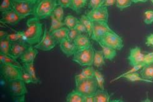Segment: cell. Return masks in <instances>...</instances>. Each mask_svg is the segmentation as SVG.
Masks as SVG:
<instances>
[{
    "label": "cell",
    "instance_id": "9c48e42d",
    "mask_svg": "<svg viewBox=\"0 0 153 102\" xmlns=\"http://www.w3.org/2000/svg\"><path fill=\"white\" fill-rule=\"evenodd\" d=\"M56 45L57 43L52 36L51 32L48 31L45 27L42 38L34 47L39 50L48 51L53 49Z\"/></svg>",
    "mask_w": 153,
    "mask_h": 102
},
{
    "label": "cell",
    "instance_id": "5bb4252c",
    "mask_svg": "<svg viewBox=\"0 0 153 102\" xmlns=\"http://www.w3.org/2000/svg\"><path fill=\"white\" fill-rule=\"evenodd\" d=\"M30 46V45L23 42V41L11 43L10 56L15 59L19 58L25 51Z\"/></svg>",
    "mask_w": 153,
    "mask_h": 102
},
{
    "label": "cell",
    "instance_id": "6da1fadb",
    "mask_svg": "<svg viewBox=\"0 0 153 102\" xmlns=\"http://www.w3.org/2000/svg\"><path fill=\"white\" fill-rule=\"evenodd\" d=\"M43 35V25L40 19L34 17L26 22V29L23 31V40L29 45L38 44Z\"/></svg>",
    "mask_w": 153,
    "mask_h": 102
},
{
    "label": "cell",
    "instance_id": "7402d4cb",
    "mask_svg": "<svg viewBox=\"0 0 153 102\" xmlns=\"http://www.w3.org/2000/svg\"><path fill=\"white\" fill-rule=\"evenodd\" d=\"M85 96L78 91L73 90L69 93L66 97L68 102H84Z\"/></svg>",
    "mask_w": 153,
    "mask_h": 102
},
{
    "label": "cell",
    "instance_id": "ab89813d",
    "mask_svg": "<svg viewBox=\"0 0 153 102\" xmlns=\"http://www.w3.org/2000/svg\"><path fill=\"white\" fill-rule=\"evenodd\" d=\"M145 18L144 22L147 25H151L153 23V11L148 10L144 13Z\"/></svg>",
    "mask_w": 153,
    "mask_h": 102
},
{
    "label": "cell",
    "instance_id": "4316f807",
    "mask_svg": "<svg viewBox=\"0 0 153 102\" xmlns=\"http://www.w3.org/2000/svg\"><path fill=\"white\" fill-rule=\"evenodd\" d=\"M123 78H126L128 81H132V82H134V81H144V82H147V83H153V81L152 80H146L142 78L141 75H140V74L137 72L126 74V75L123 76Z\"/></svg>",
    "mask_w": 153,
    "mask_h": 102
},
{
    "label": "cell",
    "instance_id": "f5cc1de1",
    "mask_svg": "<svg viewBox=\"0 0 153 102\" xmlns=\"http://www.w3.org/2000/svg\"><path fill=\"white\" fill-rule=\"evenodd\" d=\"M151 3L153 4V0H151Z\"/></svg>",
    "mask_w": 153,
    "mask_h": 102
},
{
    "label": "cell",
    "instance_id": "4fadbf2b",
    "mask_svg": "<svg viewBox=\"0 0 153 102\" xmlns=\"http://www.w3.org/2000/svg\"><path fill=\"white\" fill-rule=\"evenodd\" d=\"M22 19L13 9L1 13V22L2 23L13 26L18 24Z\"/></svg>",
    "mask_w": 153,
    "mask_h": 102
},
{
    "label": "cell",
    "instance_id": "681fc988",
    "mask_svg": "<svg viewBox=\"0 0 153 102\" xmlns=\"http://www.w3.org/2000/svg\"><path fill=\"white\" fill-rule=\"evenodd\" d=\"M8 34L9 33L8 32H6V31H5L4 30H1V31H0V39H3L4 38H6L7 36H8Z\"/></svg>",
    "mask_w": 153,
    "mask_h": 102
},
{
    "label": "cell",
    "instance_id": "bcb514c9",
    "mask_svg": "<svg viewBox=\"0 0 153 102\" xmlns=\"http://www.w3.org/2000/svg\"><path fill=\"white\" fill-rule=\"evenodd\" d=\"M116 0H104L102 4V6L105 7H108V6H111L116 4Z\"/></svg>",
    "mask_w": 153,
    "mask_h": 102
},
{
    "label": "cell",
    "instance_id": "3957f363",
    "mask_svg": "<svg viewBox=\"0 0 153 102\" xmlns=\"http://www.w3.org/2000/svg\"><path fill=\"white\" fill-rule=\"evenodd\" d=\"M95 51L92 46L85 49L77 50L73 55V61L82 66H91L93 65Z\"/></svg>",
    "mask_w": 153,
    "mask_h": 102
},
{
    "label": "cell",
    "instance_id": "74e56055",
    "mask_svg": "<svg viewBox=\"0 0 153 102\" xmlns=\"http://www.w3.org/2000/svg\"><path fill=\"white\" fill-rule=\"evenodd\" d=\"M21 79H22L26 84H28V83H34V81H33V79L32 77L30 75V73H27L23 68L22 74V78H21Z\"/></svg>",
    "mask_w": 153,
    "mask_h": 102
},
{
    "label": "cell",
    "instance_id": "d4e9b609",
    "mask_svg": "<svg viewBox=\"0 0 153 102\" xmlns=\"http://www.w3.org/2000/svg\"><path fill=\"white\" fill-rule=\"evenodd\" d=\"M100 45L102 48V51L103 53L104 58L108 60H112L116 57L117 52L115 49L111 48L104 46L101 44H100Z\"/></svg>",
    "mask_w": 153,
    "mask_h": 102
},
{
    "label": "cell",
    "instance_id": "d6986e66",
    "mask_svg": "<svg viewBox=\"0 0 153 102\" xmlns=\"http://www.w3.org/2000/svg\"><path fill=\"white\" fill-rule=\"evenodd\" d=\"M69 28L67 27H62L59 29L56 30H54L51 32L52 36L54 38V39L56 42L57 44H59L62 40L68 38V33Z\"/></svg>",
    "mask_w": 153,
    "mask_h": 102
},
{
    "label": "cell",
    "instance_id": "7c38bea8",
    "mask_svg": "<svg viewBox=\"0 0 153 102\" xmlns=\"http://www.w3.org/2000/svg\"><path fill=\"white\" fill-rule=\"evenodd\" d=\"M144 56L141 52V50L140 47H135L130 50L129 55L128 57V60L129 65L131 66L144 64Z\"/></svg>",
    "mask_w": 153,
    "mask_h": 102
},
{
    "label": "cell",
    "instance_id": "60d3db41",
    "mask_svg": "<svg viewBox=\"0 0 153 102\" xmlns=\"http://www.w3.org/2000/svg\"><path fill=\"white\" fill-rule=\"evenodd\" d=\"M81 33H79L77 30H76L74 28H71V29H69L68 30V38L72 41H73L79 35H80Z\"/></svg>",
    "mask_w": 153,
    "mask_h": 102
},
{
    "label": "cell",
    "instance_id": "7bdbcfd3",
    "mask_svg": "<svg viewBox=\"0 0 153 102\" xmlns=\"http://www.w3.org/2000/svg\"><path fill=\"white\" fill-rule=\"evenodd\" d=\"M74 28L77 30L79 33L82 34V33H87V30L86 27L85 26V25H83L79 20L78 21V22L76 24V25L75 26Z\"/></svg>",
    "mask_w": 153,
    "mask_h": 102
},
{
    "label": "cell",
    "instance_id": "816d5d0a",
    "mask_svg": "<svg viewBox=\"0 0 153 102\" xmlns=\"http://www.w3.org/2000/svg\"><path fill=\"white\" fill-rule=\"evenodd\" d=\"M148 0H132L133 3H145L148 1Z\"/></svg>",
    "mask_w": 153,
    "mask_h": 102
},
{
    "label": "cell",
    "instance_id": "83f0119b",
    "mask_svg": "<svg viewBox=\"0 0 153 102\" xmlns=\"http://www.w3.org/2000/svg\"><path fill=\"white\" fill-rule=\"evenodd\" d=\"M0 63H1V64H10L22 66L18 62L17 59L14 58L10 55H4V54L2 53H0Z\"/></svg>",
    "mask_w": 153,
    "mask_h": 102
},
{
    "label": "cell",
    "instance_id": "d6a6232c",
    "mask_svg": "<svg viewBox=\"0 0 153 102\" xmlns=\"http://www.w3.org/2000/svg\"><path fill=\"white\" fill-rule=\"evenodd\" d=\"M64 14V8H62V6L59 5H57L56 6V8L52 13V15L60 22H63Z\"/></svg>",
    "mask_w": 153,
    "mask_h": 102
},
{
    "label": "cell",
    "instance_id": "b9f144b4",
    "mask_svg": "<svg viewBox=\"0 0 153 102\" xmlns=\"http://www.w3.org/2000/svg\"><path fill=\"white\" fill-rule=\"evenodd\" d=\"M104 0H90L89 3V7L91 9L98 8L102 6Z\"/></svg>",
    "mask_w": 153,
    "mask_h": 102
},
{
    "label": "cell",
    "instance_id": "7a4b0ae2",
    "mask_svg": "<svg viewBox=\"0 0 153 102\" xmlns=\"http://www.w3.org/2000/svg\"><path fill=\"white\" fill-rule=\"evenodd\" d=\"M58 0H38L34 7L33 15L39 19L50 17L58 5Z\"/></svg>",
    "mask_w": 153,
    "mask_h": 102
},
{
    "label": "cell",
    "instance_id": "2e32d148",
    "mask_svg": "<svg viewBox=\"0 0 153 102\" xmlns=\"http://www.w3.org/2000/svg\"><path fill=\"white\" fill-rule=\"evenodd\" d=\"M38 53V49L30 45L28 48L25 51V53L19 57V59L23 64L34 63Z\"/></svg>",
    "mask_w": 153,
    "mask_h": 102
},
{
    "label": "cell",
    "instance_id": "c3c4849f",
    "mask_svg": "<svg viewBox=\"0 0 153 102\" xmlns=\"http://www.w3.org/2000/svg\"><path fill=\"white\" fill-rule=\"evenodd\" d=\"M84 102H94V95H89V96H85Z\"/></svg>",
    "mask_w": 153,
    "mask_h": 102
},
{
    "label": "cell",
    "instance_id": "f35d334b",
    "mask_svg": "<svg viewBox=\"0 0 153 102\" xmlns=\"http://www.w3.org/2000/svg\"><path fill=\"white\" fill-rule=\"evenodd\" d=\"M144 66V64H141V65H136V66H133V68H131L130 70L128 71L127 72H126V73H124L121 74V75H120V77H117L116 78L114 79L113 81H111V82H113V81H115V80H117V79H120V78H123V77L124 76V75H126V74H130V73H134V72H137L138 70H140Z\"/></svg>",
    "mask_w": 153,
    "mask_h": 102
},
{
    "label": "cell",
    "instance_id": "52a82bcc",
    "mask_svg": "<svg viewBox=\"0 0 153 102\" xmlns=\"http://www.w3.org/2000/svg\"><path fill=\"white\" fill-rule=\"evenodd\" d=\"M98 43L115 49L116 50H121L124 46L122 38L113 31L106 33Z\"/></svg>",
    "mask_w": 153,
    "mask_h": 102
},
{
    "label": "cell",
    "instance_id": "cb8c5ba5",
    "mask_svg": "<svg viewBox=\"0 0 153 102\" xmlns=\"http://www.w3.org/2000/svg\"><path fill=\"white\" fill-rule=\"evenodd\" d=\"M22 67L24 70H25L27 73H30V75L32 77L34 84H37L39 83V79L38 78L36 75L35 68H34V63H23Z\"/></svg>",
    "mask_w": 153,
    "mask_h": 102
},
{
    "label": "cell",
    "instance_id": "8d00e7d4",
    "mask_svg": "<svg viewBox=\"0 0 153 102\" xmlns=\"http://www.w3.org/2000/svg\"><path fill=\"white\" fill-rule=\"evenodd\" d=\"M12 9L13 8L11 0H3L1 5H0V11H1V13Z\"/></svg>",
    "mask_w": 153,
    "mask_h": 102
},
{
    "label": "cell",
    "instance_id": "1f68e13d",
    "mask_svg": "<svg viewBox=\"0 0 153 102\" xmlns=\"http://www.w3.org/2000/svg\"><path fill=\"white\" fill-rule=\"evenodd\" d=\"M78 21L79 20L78 18H76V17L72 15H68L64 19L63 22L68 28L71 29L74 28Z\"/></svg>",
    "mask_w": 153,
    "mask_h": 102
},
{
    "label": "cell",
    "instance_id": "4dcf8cb0",
    "mask_svg": "<svg viewBox=\"0 0 153 102\" xmlns=\"http://www.w3.org/2000/svg\"><path fill=\"white\" fill-rule=\"evenodd\" d=\"M51 26L50 28V31L52 32L54 30H56L58 29H59L61 28H62L65 26L63 22H60L58 19L56 18L53 15H51Z\"/></svg>",
    "mask_w": 153,
    "mask_h": 102
},
{
    "label": "cell",
    "instance_id": "f546056e",
    "mask_svg": "<svg viewBox=\"0 0 153 102\" xmlns=\"http://www.w3.org/2000/svg\"><path fill=\"white\" fill-rule=\"evenodd\" d=\"M79 21L86 27L88 35L89 36H91L93 31V22H91L86 15H82L79 19Z\"/></svg>",
    "mask_w": 153,
    "mask_h": 102
},
{
    "label": "cell",
    "instance_id": "7dc6e473",
    "mask_svg": "<svg viewBox=\"0 0 153 102\" xmlns=\"http://www.w3.org/2000/svg\"><path fill=\"white\" fill-rule=\"evenodd\" d=\"M146 45L147 46H151L153 47V34H151L149 35L147 38L146 42Z\"/></svg>",
    "mask_w": 153,
    "mask_h": 102
},
{
    "label": "cell",
    "instance_id": "f1b7e54d",
    "mask_svg": "<svg viewBox=\"0 0 153 102\" xmlns=\"http://www.w3.org/2000/svg\"><path fill=\"white\" fill-rule=\"evenodd\" d=\"M87 4V0H71L70 8L76 13L80 12Z\"/></svg>",
    "mask_w": 153,
    "mask_h": 102
},
{
    "label": "cell",
    "instance_id": "ee69618b",
    "mask_svg": "<svg viewBox=\"0 0 153 102\" xmlns=\"http://www.w3.org/2000/svg\"><path fill=\"white\" fill-rule=\"evenodd\" d=\"M151 63H153V52L148 53L147 55H145L144 60V65Z\"/></svg>",
    "mask_w": 153,
    "mask_h": 102
},
{
    "label": "cell",
    "instance_id": "f6af8a7d",
    "mask_svg": "<svg viewBox=\"0 0 153 102\" xmlns=\"http://www.w3.org/2000/svg\"><path fill=\"white\" fill-rule=\"evenodd\" d=\"M58 5L62 6V8H67L70 7L71 0H58Z\"/></svg>",
    "mask_w": 153,
    "mask_h": 102
},
{
    "label": "cell",
    "instance_id": "ba28073f",
    "mask_svg": "<svg viewBox=\"0 0 153 102\" xmlns=\"http://www.w3.org/2000/svg\"><path fill=\"white\" fill-rule=\"evenodd\" d=\"M12 8L22 19L33 15L36 3L27 1H18L11 0Z\"/></svg>",
    "mask_w": 153,
    "mask_h": 102
},
{
    "label": "cell",
    "instance_id": "8fae6325",
    "mask_svg": "<svg viewBox=\"0 0 153 102\" xmlns=\"http://www.w3.org/2000/svg\"><path fill=\"white\" fill-rule=\"evenodd\" d=\"M113 31L110 28L108 23L103 22H93V31L91 39L99 42L106 33Z\"/></svg>",
    "mask_w": 153,
    "mask_h": 102
},
{
    "label": "cell",
    "instance_id": "ffe728a7",
    "mask_svg": "<svg viewBox=\"0 0 153 102\" xmlns=\"http://www.w3.org/2000/svg\"><path fill=\"white\" fill-rule=\"evenodd\" d=\"M111 95L105 90L98 89L94 95V102H108Z\"/></svg>",
    "mask_w": 153,
    "mask_h": 102
},
{
    "label": "cell",
    "instance_id": "ac0fdd59",
    "mask_svg": "<svg viewBox=\"0 0 153 102\" xmlns=\"http://www.w3.org/2000/svg\"><path fill=\"white\" fill-rule=\"evenodd\" d=\"M95 70L93 67L88 66L86 68H84L81 73L76 74L75 76V82H78L82 80L86 79V78H91L94 77Z\"/></svg>",
    "mask_w": 153,
    "mask_h": 102
},
{
    "label": "cell",
    "instance_id": "836d02e7",
    "mask_svg": "<svg viewBox=\"0 0 153 102\" xmlns=\"http://www.w3.org/2000/svg\"><path fill=\"white\" fill-rule=\"evenodd\" d=\"M7 38H8V39L10 41L11 43L19 42V41H23V31H19V32L8 34V36H7Z\"/></svg>",
    "mask_w": 153,
    "mask_h": 102
},
{
    "label": "cell",
    "instance_id": "44dd1931",
    "mask_svg": "<svg viewBox=\"0 0 153 102\" xmlns=\"http://www.w3.org/2000/svg\"><path fill=\"white\" fill-rule=\"evenodd\" d=\"M140 75L146 80L153 79V63L145 65L141 69Z\"/></svg>",
    "mask_w": 153,
    "mask_h": 102
},
{
    "label": "cell",
    "instance_id": "9a60e30c",
    "mask_svg": "<svg viewBox=\"0 0 153 102\" xmlns=\"http://www.w3.org/2000/svg\"><path fill=\"white\" fill-rule=\"evenodd\" d=\"M59 47L61 51L67 57L73 56L76 50H77L74 42L69 40L68 38H66L62 40L59 43Z\"/></svg>",
    "mask_w": 153,
    "mask_h": 102
},
{
    "label": "cell",
    "instance_id": "f907efd6",
    "mask_svg": "<svg viewBox=\"0 0 153 102\" xmlns=\"http://www.w3.org/2000/svg\"><path fill=\"white\" fill-rule=\"evenodd\" d=\"M14 1H27V2H31L36 3L38 0H14Z\"/></svg>",
    "mask_w": 153,
    "mask_h": 102
},
{
    "label": "cell",
    "instance_id": "484cf974",
    "mask_svg": "<svg viewBox=\"0 0 153 102\" xmlns=\"http://www.w3.org/2000/svg\"><path fill=\"white\" fill-rule=\"evenodd\" d=\"M103 53L101 51H96L94 53V60H93V65L97 68H101L105 64V61Z\"/></svg>",
    "mask_w": 153,
    "mask_h": 102
},
{
    "label": "cell",
    "instance_id": "8992f818",
    "mask_svg": "<svg viewBox=\"0 0 153 102\" xmlns=\"http://www.w3.org/2000/svg\"><path fill=\"white\" fill-rule=\"evenodd\" d=\"M1 74L7 81L21 79L23 71L22 66L10 64H1Z\"/></svg>",
    "mask_w": 153,
    "mask_h": 102
},
{
    "label": "cell",
    "instance_id": "5b68a950",
    "mask_svg": "<svg viewBox=\"0 0 153 102\" xmlns=\"http://www.w3.org/2000/svg\"><path fill=\"white\" fill-rule=\"evenodd\" d=\"M76 83V90L84 96L94 95L98 90V83L94 77L82 80Z\"/></svg>",
    "mask_w": 153,
    "mask_h": 102
},
{
    "label": "cell",
    "instance_id": "277c9868",
    "mask_svg": "<svg viewBox=\"0 0 153 102\" xmlns=\"http://www.w3.org/2000/svg\"><path fill=\"white\" fill-rule=\"evenodd\" d=\"M8 88L15 101H24L27 90L26 83L22 79L8 81Z\"/></svg>",
    "mask_w": 153,
    "mask_h": 102
},
{
    "label": "cell",
    "instance_id": "603a6c76",
    "mask_svg": "<svg viewBox=\"0 0 153 102\" xmlns=\"http://www.w3.org/2000/svg\"><path fill=\"white\" fill-rule=\"evenodd\" d=\"M11 46V42L7 37L0 39V53L10 55Z\"/></svg>",
    "mask_w": 153,
    "mask_h": 102
},
{
    "label": "cell",
    "instance_id": "e0dca14e",
    "mask_svg": "<svg viewBox=\"0 0 153 102\" xmlns=\"http://www.w3.org/2000/svg\"><path fill=\"white\" fill-rule=\"evenodd\" d=\"M73 42L77 50L88 48L91 46V43L89 38L83 34L79 35L73 41Z\"/></svg>",
    "mask_w": 153,
    "mask_h": 102
},
{
    "label": "cell",
    "instance_id": "30bf717a",
    "mask_svg": "<svg viewBox=\"0 0 153 102\" xmlns=\"http://www.w3.org/2000/svg\"><path fill=\"white\" fill-rule=\"evenodd\" d=\"M86 15L91 22H103L106 23L108 22L109 13L107 7L105 6L91 9L86 12Z\"/></svg>",
    "mask_w": 153,
    "mask_h": 102
},
{
    "label": "cell",
    "instance_id": "e575fe53",
    "mask_svg": "<svg viewBox=\"0 0 153 102\" xmlns=\"http://www.w3.org/2000/svg\"><path fill=\"white\" fill-rule=\"evenodd\" d=\"M94 78L97 81V83H98V86L100 89L104 90V78L102 74L98 70H95Z\"/></svg>",
    "mask_w": 153,
    "mask_h": 102
},
{
    "label": "cell",
    "instance_id": "d590c367",
    "mask_svg": "<svg viewBox=\"0 0 153 102\" xmlns=\"http://www.w3.org/2000/svg\"><path fill=\"white\" fill-rule=\"evenodd\" d=\"M132 0H116V5L121 10L128 8L132 4Z\"/></svg>",
    "mask_w": 153,
    "mask_h": 102
}]
</instances>
